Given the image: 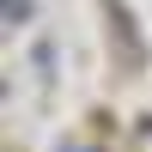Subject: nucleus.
I'll return each mask as SVG.
<instances>
[{
  "instance_id": "1",
  "label": "nucleus",
  "mask_w": 152,
  "mask_h": 152,
  "mask_svg": "<svg viewBox=\"0 0 152 152\" xmlns=\"http://www.w3.org/2000/svg\"><path fill=\"white\" fill-rule=\"evenodd\" d=\"M6 12H12V24H24L31 18V0H6Z\"/></svg>"
}]
</instances>
